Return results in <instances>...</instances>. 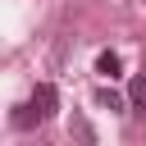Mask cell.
Returning <instances> with one entry per match:
<instances>
[{
	"mask_svg": "<svg viewBox=\"0 0 146 146\" xmlns=\"http://www.w3.org/2000/svg\"><path fill=\"white\" fill-rule=\"evenodd\" d=\"M96 100H100L105 110H123V105H128V100H123L119 91H110V87H100V91H96Z\"/></svg>",
	"mask_w": 146,
	"mask_h": 146,
	"instance_id": "5",
	"label": "cell"
},
{
	"mask_svg": "<svg viewBox=\"0 0 146 146\" xmlns=\"http://www.w3.org/2000/svg\"><path fill=\"white\" fill-rule=\"evenodd\" d=\"M55 105H59V91H55L50 82H36V91H32V110L41 114V123L55 119Z\"/></svg>",
	"mask_w": 146,
	"mask_h": 146,
	"instance_id": "1",
	"label": "cell"
},
{
	"mask_svg": "<svg viewBox=\"0 0 146 146\" xmlns=\"http://www.w3.org/2000/svg\"><path fill=\"white\" fill-rule=\"evenodd\" d=\"M36 123H41V114H36V110H32V100H27V105H18V110H14V128H23V132H27V128H36Z\"/></svg>",
	"mask_w": 146,
	"mask_h": 146,
	"instance_id": "3",
	"label": "cell"
},
{
	"mask_svg": "<svg viewBox=\"0 0 146 146\" xmlns=\"http://www.w3.org/2000/svg\"><path fill=\"white\" fill-rule=\"evenodd\" d=\"M96 73H100V78H119V73H123V59H119L114 50H100V55H96Z\"/></svg>",
	"mask_w": 146,
	"mask_h": 146,
	"instance_id": "2",
	"label": "cell"
},
{
	"mask_svg": "<svg viewBox=\"0 0 146 146\" xmlns=\"http://www.w3.org/2000/svg\"><path fill=\"white\" fill-rule=\"evenodd\" d=\"M128 100H132V110H137V114H146V78H137V82L128 87Z\"/></svg>",
	"mask_w": 146,
	"mask_h": 146,
	"instance_id": "4",
	"label": "cell"
}]
</instances>
